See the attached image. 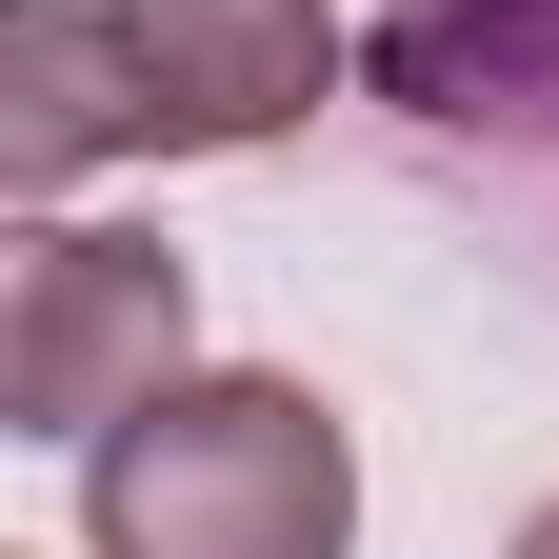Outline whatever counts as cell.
I'll return each mask as SVG.
<instances>
[{
    "label": "cell",
    "instance_id": "obj_1",
    "mask_svg": "<svg viewBox=\"0 0 559 559\" xmlns=\"http://www.w3.org/2000/svg\"><path fill=\"white\" fill-rule=\"evenodd\" d=\"M81 539L100 559H340L360 539V440L300 380H200L180 360L120 440H81Z\"/></svg>",
    "mask_w": 559,
    "mask_h": 559
},
{
    "label": "cell",
    "instance_id": "obj_2",
    "mask_svg": "<svg viewBox=\"0 0 559 559\" xmlns=\"http://www.w3.org/2000/svg\"><path fill=\"white\" fill-rule=\"evenodd\" d=\"M180 240H120V221H40L21 240V340H0V400H21V440H120L140 400L180 380Z\"/></svg>",
    "mask_w": 559,
    "mask_h": 559
},
{
    "label": "cell",
    "instance_id": "obj_3",
    "mask_svg": "<svg viewBox=\"0 0 559 559\" xmlns=\"http://www.w3.org/2000/svg\"><path fill=\"white\" fill-rule=\"evenodd\" d=\"M140 40V160H240L340 81V0H120Z\"/></svg>",
    "mask_w": 559,
    "mask_h": 559
},
{
    "label": "cell",
    "instance_id": "obj_4",
    "mask_svg": "<svg viewBox=\"0 0 559 559\" xmlns=\"http://www.w3.org/2000/svg\"><path fill=\"white\" fill-rule=\"evenodd\" d=\"M380 100L559 180V0H380Z\"/></svg>",
    "mask_w": 559,
    "mask_h": 559
},
{
    "label": "cell",
    "instance_id": "obj_5",
    "mask_svg": "<svg viewBox=\"0 0 559 559\" xmlns=\"http://www.w3.org/2000/svg\"><path fill=\"white\" fill-rule=\"evenodd\" d=\"M140 140V40H120V0H21V100H0V160H21L40 200L120 160Z\"/></svg>",
    "mask_w": 559,
    "mask_h": 559
},
{
    "label": "cell",
    "instance_id": "obj_6",
    "mask_svg": "<svg viewBox=\"0 0 559 559\" xmlns=\"http://www.w3.org/2000/svg\"><path fill=\"white\" fill-rule=\"evenodd\" d=\"M520 559H559V500H539V520H520Z\"/></svg>",
    "mask_w": 559,
    "mask_h": 559
}]
</instances>
